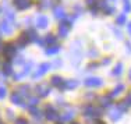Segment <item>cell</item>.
I'll return each instance as SVG.
<instances>
[{"label":"cell","instance_id":"cell-1","mask_svg":"<svg viewBox=\"0 0 131 124\" xmlns=\"http://www.w3.org/2000/svg\"><path fill=\"white\" fill-rule=\"evenodd\" d=\"M49 69H50V64H49V63H42L38 69L35 70V73L32 74V78L34 80H38V78H40V77H43L49 71Z\"/></svg>","mask_w":131,"mask_h":124},{"label":"cell","instance_id":"cell-2","mask_svg":"<svg viewBox=\"0 0 131 124\" xmlns=\"http://www.w3.org/2000/svg\"><path fill=\"white\" fill-rule=\"evenodd\" d=\"M86 86H89V88H99V86L103 85V81H102V78H99V77H91V78H86L85 81H84Z\"/></svg>","mask_w":131,"mask_h":124},{"label":"cell","instance_id":"cell-3","mask_svg":"<svg viewBox=\"0 0 131 124\" xmlns=\"http://www.w3.org/2000/svg\"><path fill=\"white\" fill-rule=\"evenodd\" d=\"M35 89H36V94H38L40 98H45L50 94V86H49V84H39Z\"/></svg>","mask_w":131,"mask_h":124},{"label":"cell","instance_id":"cell-4","mask_svg":"<svg viewBox=\"0 0 131 124\" xmlns=\"http://www.w3.org/2000/svg\"><path fill=\"white\" fill-rule=\"evenodd\" d=\"M3 53H4V56L7 59H11L17 53V48H15V45H13V43H7L4 46V49H3Z\"/></svg>","mask_w":131,"mask_h":124},{"label":"cell","instance_id":"cell-5","mask_svg":"<svg viewBox=\"0 0 131 124\" xmlns=\"http://www.w3.org/2000/svg\"><path fill=\"white\" fill-rule=\"evenodd\" d=\"M35 25L36 28H39V29H45L46 27L49 25V18L46 17V15H38L36 17V20H35Z\"/></svg>","mask_w":131,"mask_h":124},{"label":"cell","instance_id":"cell-6","mask_svg":"<svg viewBox=\"0 0 131 124\" xmlns=\"http://www.w3.org/2000/svg\"><path fill=\"white\" fill-rule=\"evenodd\" d=\"M31 69H32V61H28L25 64V67H24V70L21 71V73H17V74H13V77L15 80H21L24 78V77H27L28 74L31 73Z\"/></svg>","mask_w":131,"mask_h":124},{"label":"cell","instance_id":"cell-7","mask_svg":"<svg viewBox=\"0 0 131 124\" xmlns=\"http://www.w3.org/2000/svg\"><path fill=\"white\" fill-rule=\"evenodd\" d=\"M0 32L4 33V35H11V32H13V27H11V24L6 18L0 22Z\"/></svg>","mask_w":131,"mask_h":124},{"label":"cell","instance_id":"cell-8","mask_svg":"<svg viewBox=\"0 0 131 124\" xmlns=\"http://www.w3.org/2000/svg\"><path fill=\"white\" fill-rule=\"evenodd\" d=\"M50 84L53 86H56V88H59V89H64L66 88V81L63 78H61L60 75H53L52 77V80H50Z\"/></svg>","mask_w":131,"mask_h":124},{"label":"cell","instance_id":"cell-9","mask_svg":"<svg viewBox=\"0 0 131 124\" xmlns=\"http://www.w3.org/2000/svg\"><path fill=\"white\" fill-rule=\"evenodd\" d=\"M123 113L124 111L121 110L118 106H116V107H113V109L110 110V114H109V116H110L112 121H118V120L121 119V116H123Z\"/></svg>","mask_w":131,"mask_h":124},{"label":"cell","instance_id":"cell-10","mask_svg":"<svg viewBox=\"0 0 131 124\" xmlns=\"http://www.w3.org/2000/svg\"><path fill=\"white\" fill-rule=\"evenodd\" d=\"M70 24L68 22H60V25H59V35H60V38H67L68 36V32H70Z\"/></svg>","mask_w":131,"mask_h":124},{"label":"cell","instance_id":"cell-11","mask_svg":"<svg viewBox=\"0 0 131 124\" xmlns=\"http://www.w3.org/2000/svg\"><path fill=\"white\" fill-rule=\"evenodd\" d=\"M46 119L50 120V121H54V120L60 119V114L56 113L53 106H48V107H46Z\"/></svg>","mask_w":131,"mask_h":124},{"label":"cell","instance_id":"cell-12","mask_svg":"<svg viewBox=\"0 0 131 124\" xmlns=\"http://www.w3.org/2000/svg\"><path fill=\"white\" fill-rule=\"evenodd\" d=\"M13 3L18 10H27L31 7V0H13Z\"/></svg>","mask_w":131,"mask_h":124},{"label":"cell","instance_id":"cell-13","mask_svg":"<svg viewBox=\"0 0 131 124\" xmlns=\"http://www.w3.org/2000/svg\"><path fill=\"white\" fill-rule=\"evenodd\" d=\"M99 7H101L102 11H105V14H113L114 13V7H110L107 3V0H102V2H99Z\"/></svg>","mask_w":131,"mask_h":124},{"label":"cell","instance_id":"cell-14","mask_svg":"<svg viewBox=\"0 0 131 124\" xmlns=\"http://www.w3.org/2000/svg\"><path fill=\"white\" fill-rule=\"evenodd\" d=\"M73 119H74V110H73V109L66 110L64 113L60 116V120H61V121H71Z\"/></svg>","mask_w":131,"mask_h":124},{"label":"cell","instance_id":"cell-15","mask_svg":"<svg viewBox=\"0 0 131 124\" xmlns=\"http://www.w3.org/2000/svg\"><path fill=\"white\" fill-rule=\"evenodd\" d=\"M53 14H54V17L57 18V20H64V18H66V11H64L63 7H60V6L54 7V10H53Z\"/></svg>","mask_w":131,"mask_h":124},{"label":"cell","instance_id":"cell-16","mask_svg":"<svg viewBox=\"0 0 131 124\" xmlns=\"http://www.w3.org/2000/svg\"><path fill=\"white\" fill-rule=\"evenodd\" d=\"M95 113H98V110H96L95 107L92 106V105H86V106L84 107V114H85L86 117H89V116H96Z\"/></svg>","mask_w":131,"mask_h":124},{"label":"cell","instance_id":"cell-17","mask_svg":"<svg viewBox=\"0 0 131 124\" xmlns=\"http://www.w3.org/2000/svg\"><path fill=\"white\" fill-rule=\"evenodd\" d=\"M23 99L24 98L21 96L17 91H14V94L11 95V102H13L14 105H21V106H23Z\"/></svg>","mask_w":131,"mask_h":124},{"label":"cell","instance_id":"cell-18","mask_svg":"<svg viewBox=\"0 0 131 124\" xmlns=\"http://www.w3.org/2000/svg\"><path fill=\"white\" fill-rule=\"evenodd\" d=\"M31 42L29 36H28V33H23V35H20V38H18V45L20 46H27L28 43Z\"/></svg>","mask_w":131,"mask_h":124},{"label":"cell","instance_id":"cell-19","mask_svg":"<svg viewBox=\"0 0 131 124\" xmlns=\"http://www.w3.org/2000/svg\"><path fill=\"white\" fill-rule=\"evenodd\" d=\"M17 92L23 98H27V96H29V86H28V85H21L20 88L17 89Z\"/></svg>","mask_w":131,"mask_h":124},{"label":"cell","instance_id":"cell-20","mask_svg":"<svg viewBox=\"0 0 131 124\" xmlns=\"http://www.w3.org/2000/svg\"><path fill=\"white\" fill-rule=\"evenodd\" d=\"M3 74L4 75H10V74H13V67H11V63H4L3 64Z\"/></svg>","mask_w":131,"mask_h":124},{"label":"cell","instance_id":"cell-21","mask_svg":"<svg viewBox=\"0 0 131 124\" xmlns=\"http://www.w3.org/2000/svg\"><path fill=\"white\" fill-rule=\"evenodd\" d=\"M60 46H50V48H48L45 50V53L48 54V56H50V54H56V53H59L60 52Z\"/></svg>","mask_w":131,"mask_h":124},{"label":"cell","instance_id":"cell-22","mask_svg":"<svg viewBox=\"0 0 131 124\" xmlns=\"http://www.w3.org/2000/svg\"><path fill=\"white\" fill-rule=\"evenodd\" d=\"M121 91H124V85H123V84H118L116 88L113 89V92L110 94V96H112V98L117 96V95H120V94H121Z\"/></svg>","mask_w":131,"mask_h":124},{"label":"cell","instance_id":"cell-23","mask_svg":"<svg viewBox=\"0 0 131 124\" xmlns=\"http://www.w3.org/2000/svg\"><path fill=\"white\" fill-rule=\"evenodd\" d=\"M77 86H78V81H75V80H68V81H66V88L67 89H75Z\"/></svg>","mask_w":131,"mask_h":124},{"label":"cell","instance_id":"cell-24","mask_svg":"<svg viewBox=\"0 0 131 124\" xmlns=\"http://www.w3.org/2000/svg\"><path fill=\"white\" fill-rule=\"evenodd\" d=\"M38 103H39V99H38V98H31V99H29V102H28V106H27V109L32 110L35 106H38Z\"/></svg>","mask_w":131,"mask_h":124},{"label":"cell","instance_id":"cell-25","mask_svg":"<svg viewBox=\"0 0 131 124\" xmlns=\"http://www.w3.org/2000/svg\"><path fill=\"white\" fill-rule=\"evenodd\" d=\"M56 43V36L49 33V35L45 36V45H54Z\"/></svg>","mask_w":131,"mask_h":124},{"label":"cell","instance_id":"cell-26","mask_svg":"<svg viewBox=\"0 0 131 124\" xmlns=\"http://www.w3.org/2000/svg\"><path fill=\"white\" fill-rule=\"evenodd\" d=\"M27 33H28V36H29V39H31V42H36L39 39V36L36 35V32L34 29H28L27 31Z\"/></svg>","mask_w":131,"mask_h":124},{"label":"cell","instance_id":"cell-27","mask_svg":"<svg viewBox=\"0 0 131 124\" xmlns=\"http://www.w3.org/2000/svg\"><path fill=\"white\" fill-rule=\"evenodd\" d=\"M116 22H117V25H124L127 22V14H120L116 18Z\"/></svg>","mask_w":131,"mask_h":124},{"label":"cell","instance_id":"cell-28","mask_svg":"<svg viewBox=\"0 0 131 124\" xmlns=\"http://www.w3.org/2000/svg\"><path fill=\"white\" fill-rule=\"evenodd\" d=\"M121 73H123V64H121V63H118L117 66L114 67V70H113V73H112V74H113L114 77H118Z\"/></svg>","mask_w":131,"mask_h":124},{"label":"cell","instance_id":"cell-29","mask_svg":"<svg viewBox=\"0 0 131 124\" xmlns=\"http://www.w3.org/2000/svg\"><path fill=\"white\" fill-rule=\"evenodd\" d=\"M110 102H112V96L110 95H109V96H102L101 98V105L102 106H109V105H110Z\"/></svg>","mask_w":131,"mask_h":124},{"label":"cell","instance_id":"cell-30","mask_svg":"<svg viewBox=\"0 0 131 124\" xmlns=\"http://www.w3.org/2000/svg\"><path fill=\"white\" fill-rule=\"evenodd\" d=\"M6 20H8V21H11V22H14L15 15H14L13 11H10V10H7V11H6Z\"/></svg>","mask_w":131,"mask_h":124},{"label":"cell","instance_id":"cell-31","mask_svg":"<svg viewBox=\"0 0 131 124\" xmlns=\"http://www.w3.org/2000/svg\"><path fill=\"white\" fill-rule=\"evenodd\" d=\"M124 13H130L131 11V4H130V2L128 0H124Z\"/></svg>","mask_w":131,"mask_h":124},{"label":"cell","instance_id":"cell-32","mask_svg":"<svg viewBox=\"0 0 131 124\" xmlns=\"http://www.w3.org/2000/svg\"><path fill=\"white\" fill-rule=\"evenodd\" d=\"M6 95H7V89H6V86H0V99H4Z\"/></svg>","mask_w":131,"mask_h":124},{"label":"cell","instance_id":"cell-33","mask_svg":"<svg viewBox=\"0 0 131 124\" xmlns=\"http://www.w3.org/2000/svg\"><path fill=\"white\" fill-rule=\"evenodd\" d=\"M50 4H52L50 0H43L42 4H40V8H48V7H50Z\"/></svg>","mask_w":131,"mask_h":124},{"label":"cell","instance_id":"cell-34","mask_svg":"<svg viewBox=\"0 0 131 124\" xmlns=\"http://www.w3.org/2000/svg\"><path fill=\"white\" fill-rule=\"evenodd\" d=\"M85 3L89 6V7H92V6L98 4V3H99V0H85Z\"/></svg>","mask_w":131,"mask_h":124},{"label":"cell","instance_id":"cell-35","mask_svg":"<svg viewBox=\"0 0 131 124\" xmlns=\"http://www.w3.org/2000/svg\"><path fill=\"white\" fill-rule=\"evenodd\" d=\"M124 105H126L127 107L131 106V94H130V95H128V96H127L126 99H124Z\"/></svg>","mask_w":131,"mask_h":124},{"label":"cell","instance_id":"cell-36","mask_svg":"<svg viewBox=\"0 0 131 124\" xmlns=\"http://www.w3.org/2000/svg\"><path fill=\"white\" fill-rule=\"evenodd\" d=\"M15 124H29L25 119H17L15 120Z\"/></svg>","mask_w":131,"mask_h":124},{"label":"cell","instance_id":"cell-37","mask_svg":"<svg viewBox=\"0 0 131 124\" xmlns=\"http://www.w3.org/2000/svg\"><path fill=\"white\" fill-rule=\"evenodd\" d=\"M102 64H103V66H107V64H110V59H105V60H102Z\"/></svg>","mask_w":131,"mask_h":124},{"label":"cell","instance_id":"cell-38","mask_svg":"<svg viewBox=\"0 0 131 124\" xmlns=\"http://www.w3.org/2000/svg\"><path fill=\"white\" fill-rule=\"evenodd\" d=\"M21 63H24V57H18L15 60V64H21Z\"/></svg>","mask_w":131,"mask_h":124},{"label":"cell","instance_id":"cell-39","mask_svg":"<svg viewBox=\"0 0 131 124\" xmlns=\"http://www.w3.org/2000/svg\"><path fill=\"white\" fill-rule=\"evenodd\" d=\"M89 56H91V57H93V56H98V52H96V50H93V49H92V50L89 52Z\"/></svg>","mask_w":131,"mask_h":124},{"label":"cell","instance_id":"cell-40","mask_svg":"<svg viewBox=\"0 0 131 124\" xmlns=\"http://www.w3.org/2000/svg\"><path fill=\"white\" fill-rule=\"evenodd\" d=\"M61 64H63V63H61V60H56V61H54V66H56V67H60Z\"/></svg>","mask_w":131,"mask_h":124},{"label":"cell","instance_id":"cell-41","mask_svg":"<svg viewBox=\"0 0 131 124\" xmlns=\"http://www.w3.org/2000/svg\"><path fill=\"white\" fill-rule=\"evenodd\" d=\"M126 46H127V52H128V53H130V52H131V45H130L128 42H127V45H126Z\"/></svg>","mask_w":131,"mask_h":124},{"label":"cell","instance_id":"cell-42","mask_svg":"<svg viewBox=\"0 0 131 124\" xmlns=\"http://www.w3.org/2000/svg\"><path fill=\"white\" fill-rule=\"evenodd\" d=\"M127 29H128V32H130V35H131V22L127 24Z\"/></svg>","mask_w":131,"mask_h":124},{"label":"cell","instance_id":"cell-43","mask_svg":"<svg viewBox=\"0 0 131 124\" xmlns=\"http://www.w3.org/2000/svg\"><path fill=\"white\" fill-rule=\"evenodd\" d=\"M98 67V64H89V69H96Z\"/></svg>","mask_w":131,"mask_h":124},{"label":"cell","instance_id":"cell-44","mask_svg":"<svg viewBox=\"0 0 131 124\" xmlns=\"http://www.w3.org/2000/svg\"><path fill=\"white\" fill-rule=\"evenodd\" d=\"M91 13L95 15V14H96V8H91Z\"/></svg>","mask_w":131,"mask_h":124},{"label":"cell","instance_id":"cell-45","mask_svg":"<svg viewBox=\"0 0 131 124\" xmlns=\"http://www.w3.org/2000/svg\"><path fill=\"white\" fill-rule=\"evenodd\" d=\"M3 77H6V75H4V74H2V75H0V82H2V81H3Z\"/></svg>","mask_w":131,"mask_h":124},{"label":"cell","instance_id":"cell-46","mask_svg":"<svg viewBox=\"0 0 131 124\" xmlns=\"http://www.w3.org/2000/svg\"><path fill=\"white\" fill-rule=\"evenodd\" d=\"M128 75H130V80H131V70H130V74H128Z\"/></svg>","mask_w":131,"mask_h":124},{"label":"cell","instance_id":"cell-47","mask_svg":"<svg viewBox=\"0 0 131 124\" xmlns=\"http://www.w3.org/2000/svg\"><path fill=\"white\" fill-rule=\"evenodd\" d=\"M112 2H117V0H112Z\"/></svg>","mask_w":131,"mask_h":124},{"label":"cell","instance_id":"cell-48","mask_svg":"<svg viewBox=\"0 0 131 124\" xmlns=\"http://www.w3.org/2000/svg\"><path fill=\"white\" fill-rule=\"evenodd\" d=\"M0 48H2V43H0Z\"/></svg>","mask_w":131,"mask_h":124},{"label":"cell","instance_id":"cell-49","mask_svg":"<svg viewBox=\"0 0 131 124\" xmlns=\"http://www.w3.org/2000/svg\"><path fill=\"white\" fill-rule=\"evenodd\" d=\"M75 124H77V123H75Z\"/></svg>","mask_w":131,"mask_h":124}]
</instances>
